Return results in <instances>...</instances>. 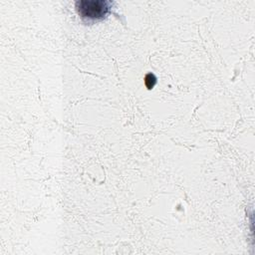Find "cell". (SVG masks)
I'll return each instance as SVG.
<instances>
[{
	"label": "cell",
	"instance_id": "6da1fadb",
	"mask_svg": "<svg viewBox=\"0 0 255 255\" xmlns=\"http://www.w3.org/2000/svg\"><path fill=\"white\" fill-rule=\"evenodd\" d=\"M112 2L107 0H80L76 2V9L83 19L97 21L105 19L111 12Z\"/></svg>",
	"mask_w": 255,
	"mask_h": 255
}]
</instances>
